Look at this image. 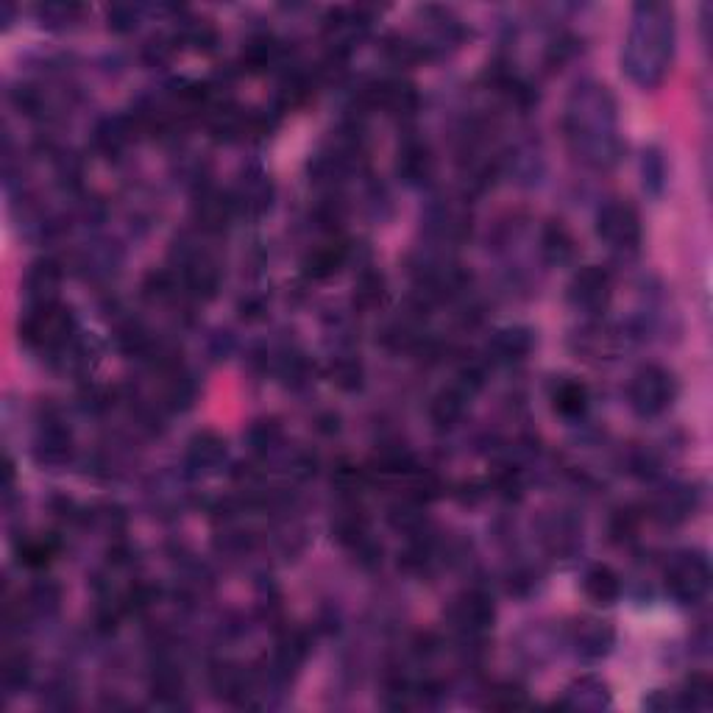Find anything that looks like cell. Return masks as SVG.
<instances>
[{
    "label": "cell",
    "instance_id": "cell-1",
    "mask_svg": "<svg viewBox=\"0 0 713 713\" xmlns=\"http://www.w3.org/2000/svg\"><path fill=\"white\" fill-rule=\"evenodd\" d=\"M563 134L571 154L594 170L619 165L624 140L619 137V106L599 81H583L571 90L563 112Z\"/></svg>",
    "mask_w": 713,
    "mask_h": 713
},
{
    "label": "cell",
    "instance_id": "cell-2",
    "mask_svg": "<svg viewBox=\"0 0 713 713\" xmlns=\"http://www.w3.org/2000/svg\"><path fill=\"white\" fill-rule=\"evenodd\" d=\"M677 26L675 9L658 0H641L630 14V31L624 39L622 67L638 90L661 87L675 62Z\"/></svg>",
    "mask_w": 713,
    "mask_h": 713
},
{
    "label": "cell",
    "instance_id": "cell-3",
    "mask_svg": "<svg viewBox=\"0 0 713 713\" xmlns=\"http://www.w3.org/2000/svg\"><path fill=\"white\" fill-rule=\"evenodd\" d=\"M677 385L675 374L663 365H641L633 379H630V388H627V402L630 410L638 418H658V415L669 413L672 404L677 402Z\"/></svg>",
    "mask_w": 713,
    "mask_h": 713
},
{
    "label": "cell",
    "instance_id": "cell-4",
    "mask_svg": "<svg viewBox=\"0 0 713 713\" xmlns=\"http://www.w3.org/2000/svg\"><path fill=\"white\" fill-rule=\"evenodd\" d=\"M666 594L675 599L677 605H700L711 591V563L697 549L677 552L666 566Z\"/></svg>",
    "mask_w": 713,
    "mask_h": 713
},
{
    "label": "cell",
    "instance_id": "cell-5",
    "mask_svg": "<svg viewBox=\"0 0 713 713\" xmlns=\"http://www.w3.org/2000/svg\"><path fill=\"white\" fill-rule=\"evenodd\" d=\"M73 335H76V318L62 304L28 310L23 324H20V338L34 349H67L73 343Z\"/></svg>",
    "mask_w": 713,
    "mask_h": 713
},
{
    "label": "cell",
    "instance_id": "cell-6",
    "mask_svg": "<svg viewBox=\"0 0 713 713\" xmlns=\"http://www.w3.org/2000/svg\"><path fill=\"white\" fill-rule=\"evenodd\" d=\"M597 234L613 251L636 254L644 240V226H641L638 209L627 201H608L597 212Z\"/></svg>",
    "mask_w": 713,
    "mask_h": 713
},
{
    "label": "cell",
    "instance_id": "cell-7",
    "mask_svg": "<svg viewBox=\"0 0 713 713\" xmlns=\"http://www.w3.org/2000/svg\"><path fill=\"white\" fill-rule=\"evenodd\" d=\"M566 299L577 312L585 315H602L613 299V279L602 265H583L571 276L566 287Z\"/></svg>",
    "mask_w": 713,
    "mask_h": 713
},
{
    "label": "cell",
    "instance_id": "cell-8",
    "mask_svg": "<svg viewBox=\"0 0 713 713\" xmlns=\"http://www.w3.org/2000/svg\"><path fill=\"white\" fill-rule=\"evenodd\" d=\"M229 460V446L226 438L212 432V429H201L195 432L190 443H187V454H184V468L190 477H212L218 474Z\"/></svg>",
    "mask_w": 713,
    "mask_h": 713
},
{
    "label": "cell",
    "instance_id": "cell-9",
    "mask_svg": "<svg viewBox=\"0 0 713 713\" xmlns=\"http://www.w3.org/2000/svg\"><path fill=\"white\" fill-rule=\"evenodd\" d=\"M493 616H496L493 599L488 597L485 591H480V588L466 591L463 597L454 602L452 608L454 627H457L466 638L485 636V633L493 627Z\"/></svg>",
    "mask_w": 713,
    "mask_h": 713
},
{
    "label": "cell",
    "instance_id": "cell-10",
    "mask_svg": "<svg viewBox=\"0 0 713 713\" xmlns=\"http://www.w3.org/2000/svg\"><path fill=\"white\" fill-rule=\"evenodd\" d=\"M62 279H65V271H62V265L56 260L42 257V260L34 262L26 273L28 310H42V307L59 304Z\"/></svg>",
    "mask_w": 713,
    "mask_h": 713
},
{
    "label": "cell",
    "instance_id": "cell-11",
    "mask_svg": "<svg viewBox=\"0 0 713 713\" xmlns=\"http://www.w3.org/2000/svg\"><path fill=\"white\" fill-rule=\"evenodd\" d=\"M610 702L613 697H610L608 683L597 675H583L566 688L560 708L563 711H605L610 708Z\"/></svg>",
    "mask_w": 713,
    "mask_h": 713
},
{
    "label": "cell",
    "instance_id": "cell-12",
    "mask_svg": "<svg viewBox=\"0 0 713 713\" xmlns=\"http://www.w3.org/2000/svg\"><path fill=\"white\" fill-rule=\"evenodd\" d=\"M271 198L273 187L271 182H268V176H265V170L251 168L240 176V182L234 187L232 204L234 209H240V212L257 218V215H262L265 209L271 207Z\"/></svg>",
    "mask_w": 713,
    "mask_h": 713
},
{
    "label": "cell",
    "instance_id": "cell-13",
    "mask_svg": "<svg viewBox=\"0 0 713 713\" xmlns=\"http://www.w3.org/2000/svg\"><path fill=\"white\" fill-rule=\"evenodd\" d=\"M34 457H37L39 466H48V468L65 466L67 460L73 457V438H70V429L62 427L59 421L42 424V429L37 432V441H34Z\"/></svg>",
    "mask_w": 713,
    "mask_h": 713
},
{
    "label": "cell",
    "instance_id": "cell-14",
    "mask_svg": "<svg viewBox=\"0 0 713 713\" xmlns=\"http://www.w3.org/2000/svg\"><path fill=\"white\" fill-rule=\"evenodd\" d=\"M613 641H616L613 627L605 622H591V619L577 624V627H574V638H571V644H574L577 655H580L583 661H599V658H605L610 649H613Z\"/></svg>",
    "mask_w": 713,
    "mask_h": 713
},
{
    "label": "cell",
    "instance_id": "cell-15",
    "mask_svg": "<svg viewBox=\"0 0 713 713\" xmlns=\"http://www.w3.org/2000/svg\"><path fill=\"white\" fill-rule=\"evenodd\" d=\"M583 594L591 605L597 608H610L616 605L619 597H622V580L619 574L605 566V563H597L583 574Z\"/></svg>",
    "mask_w": 713,
    "mask_h": 713
},
{
    "label": "cell",
    "instance_id": "cell-16",
    "mask_svg": "<svg viewBox=\"0 0 713 713\" xmlns=\"http://www.w3.org/2000/svg\"><path fill=\"white\" fill-rule=\"evenodd\" d=\"M535 346V335L527 326H507L499 329L491 340V354L499 363H519Z\"/></svg>",
    "mask_w": 713,
    "mask_h": 713
},
{
    "label": "cell",
    "instance_id": "cell-17",
    "mask_svg": "<svg viewBox=\"0 0 713 713\" xmlns=\"http://www.w3.org/2000/svg\"><path fill=\"white\" fill-rule=\"evenodd\" d=\"M468 215L466 209L457 207L454 201H441L438 207L429 209V232L438 234L441 240H460L468 232Z\"/></svg>",
    "mask_w": 713,
    "mask_h": 713
},
{
    "label": "cell",
    "instance_id": "cell-18",
    "mask_svg": "<svg viewBox=\"0 0 713 713\" xmlns=\"http://www.w3.org/2000/svg\"><path fill=\"white\" fill-rule=\"evenodd\" d=\"M232 212H234L232 195L221 193V190H212V187H207L204 193L198 195V201H195V215H198V223H201L204 229H209V232H218V229H223V226H226V221L232 218Z\"/></svg>",
    "mask_w": 713,
    "mask_h": 713
},
{
    "label": "cell",
    "instance_id": "cell-19",
    "mask_svg": "<svg viewBox=\"0 0 713 713\" xmlns=\"http://www.w3.org/2000/svg\"><path fill=\"white\" fill-rule=\"evenodd\" d=\"M552 404H555L558 415L569 418V421H577V418H583L588 413L591 396H588V388L580 379H560L555 390H552Z\"/></svg>",
    "mask_w": 713,
    "mask_h": 713
},
{
    "label": "cell",
    "instance_id": "cell-20",
    "mask_svg": "<svg viewBox=\"0 0 713 713\" xmlns=\"http://www.w3.org/2000/svg\"><path fill=\"white\" fill-rule=\"evenodd\" d=\"M541 254L549 265H566L574 257V237L563 221H549L541 229Z\"/></svg>",
    "mask_w": 713,
    "mask_h": 713
},
{
    "label": "cell",
    "instance_id": "cell-21",
    "mask_svg": "<svg viewBox=\"0 0 713 713\" xmlns=\"http://www.w3.org/2000/svg\"><path fill=\"white\" fill-rule=\"evenodd\" d=\"M399 173L410 184L427 182L432 176V156H429L427 145L418 143V140H407L399 148Z\"/></svg>",
    "mask_w": 713,
    "mask_h": 713
},
{
    "label": "cell",
    "instance_id": "cell-22",
    "mask_svg": "<svg viewBox=\"0 0 713 713\" xmlns=\"http://www.w3.org/2000/svg\"><path fill=\"white\" fill-rule=\"evenodd\" d=\"M307 658V644L301 636H287L273 655V677L287 683L290 677L299 672V666Z\"/></svg>",
    "mask_w": 713,
    "mask_h": 713
},
{
    "label": "cell",
    "instance_id": "cell-23",
    "mask_svg": "<svg viewBox=\"0 0 713 713\" xmlns=\"http://www.w3.org/2000/svg\"><path fill=\"white\" fill-rule=\"evenodd\" d=\"M131 134H134V126L129 117H106L95 131V143L98 148H104L106 154H120L131 143Z\"/></svg>",
    "mask_w": 713,
    "mask_h": 713
},
{
    "label": "cell",
    "instance_id": "cell-24",
    "mask_svg": "<svg viewBox=\"0 0 713 713\" xmlns=\"http://www.w3.org/2000/svg\"><path fill=\"white\" fill-rule=\"evenodd\" d=\"M691 510H694V493H691V488H672V491H666L658 499L655 516L666 521V524H677V521L688 519Z\"/></svg>",
    "mask_w": 713,
    "mask_h": 713
},
{
    "label": "cell",
    "instance_id": "cell-25",
    "mask_svg": "<svg viewBox=\"0 0 713 713\" xmlns=\"http://www.w3.org/2000/svg\"><path fill=\"white\" fill-rule=\"evenodd\" d=\"M376 104H382L390 112H399V115H410L418 106V95L404 81H385L382 87H376Z\"/></svg>",
    "mask_w": 713,
    "mask_h": 713
},
{
    "label": "cell",
    "instance_id": "cell-26",
    "mask_svg": "<svg viewBox=\"0 0 713 713\" xmlns=\"http://www.w3.org/2000/svg\"><path fill=\"white\" fill-rule=\"evenodd\" d=\"M711 683H708V677L705 675H694L691 680L686 683V688L683 691H677V708L680 711H708L711 708Z\"/></svg>",
    "mask_w": 713,
    "mask_h": 713
},
{
    "label": "cell",
    "instance_id": "cell-27",
    "mask_svg": "<svg viewBox=\"0 0 713 713\" xmlns=\"http://www.w3.org/2000/svg\"><path fill=\"white\" fill-rule=\"evenodd\" d=\"M151 688H154L156 700L165 702V705H176L184 694V680L173 666H156Z\"/></svg>",
    "mask_w": 713,
    "mask_h": 713
},
{
    "label": "cell",
    "instance_id": "cell-28",
    "mask_svg": "<svg viewBox=\"0 0 713 713\" xmlns=\"http://www.w3.org/2000/svg\"><path fill=\"white\" fill-rule=\"evenodd\" d=\"M666 159L658 148H647L644 156H641V179H644V190L652 195H661L663 187H666Z\"/></svg>",
    "mask_w": 713,
    "mask_h": 713
},
{
    "label": "cell",
    "instance_id": "cell-29",
    "mask_svg": "<svg viewBox=\"0 0 713 713\" xmlns=\"http://www.w3.org/2000/svg\"><path fill=\"white\" fill-rule=\"evenodd\" d=\"M28 675H31V666H28V658L23 652H9L3 658V688L9 694H17L20 688L26 686Z\"/></svg>",
    "mask_w": 713,
    "mask_h": 713
},
{
    "label": "cell",
    "instance_id": "cell-30",
    "mask_svg": "<svg viewBox=\"0 0 713 713\" xmlns=\"http://www.w3.org/2000/svg\"><path fill=\"white\" fill-rule=\"evenodd\" d=\"M343 257H346L343 246L318 248L310 257V262H307V273H310L312 279H326V276H332V273L338 271Z\"/></svg>",
    "mask_w": 713,
    "mask_h": 713
},
{
    "label": "cell",
    "instance_id": "cell-31",
    "mask_svg": "<svg viewBox=\"0 0 713 713\" xmlns=\"http://www.w3.org/2000/svg\"><path fill=\"white\" fill-rule=\"evenodd\" d=\"M382 296H385V279H382V273L365 271L363 276H360V282H357L354 301L368 310V307H376V304L382 301Z\"/></svg>",
    "mask_w": 713,
    "mask_h": 713
},
{
    "label": "cell",
    "instance_id": "cell-32",
    "mask_svg": "<svg viewBox=\"0 0 713 713\" xmlns=\"http://www.w3.org/2000/svg\"><path fill=\"white\" fill-rule=\"evenodd\" d=\"M282 438V429L276 421H257L251 432H248V441H251V449L260 454H268L276 449V443Z\"/></svg>",
    "mask_w": 713,
    "mask_h": 713
},
{
    "label": "cell",
    "instance_id": "cell-33",
    "mask_svg": "<svg viewBox=\"0 0 713 713\" xmlns=\"http://www.w3.org/2000/svg\"><path fill=\"white\" fill-rule=\"evenodd\" d=\"M488 705H491V708H499V711H519V708H530V697H527V691L519 686H502L493 691Z\"/></svg>",
    "mask_w": 713,
    "mask_h": 713
},
{
    "label": "cell",
    "instance_id": "cell-34",
    "mask_svg": "<svg viewBox=\"0 0 713 713\" xmlns=\"http://www.w3.org/2000/svg\"><path fill=\"white\" fill-rule=\"evenodd\" d=\"M332 376H335V382H338L340 388L354 390L360 388L363 368H360V363H354V360H340V363H335V368H332Z\"/></svg>",
    "mask_w": 713,
    "mask_h": 713
},
{
    "label": "cell",
    "instance_id": "cell-35",
    "mask_svg": "<svg viewBox=\"0 0 713 713\" xmlns=\"http://www.w3.org/2000/svg\"><path fill=\"white\" fill-rule=\"evenodd\" d=\"M20 555H23L28 566H45V563L51 560V546L45 544V541H34V544L23 546Z\"/></svg>",
    "mask_w": 713,
    "mask_h": 713
}]
</instances>
